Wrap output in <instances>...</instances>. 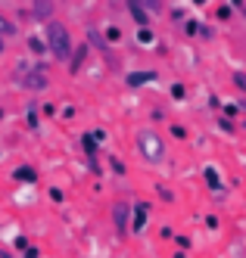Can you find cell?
<instances>
[{"instance_id": "8", "label": "cell", "mask_w": 246, "mask_h": 258, "mask_svg": "<svg viewBox=\"0 0 246 258\" xmlns=\"http://www.w3.org/2000/svg\"><path fill=\"white\" fill-rule=\"evenodd\" d=\"M128 13L134 16V22H137L140 28H150V16H146L143 4H137V0H128Z\"/></svg>"}, {"instance_id": "2", "label": "cell", "mask_w": 246, "mask_h": 258, "mask_svg": "<svg viewBox=\"0 0 246 258\" xmlns=\"http://www.w3.org/2000/svg\"><path fill=\"white\" fill-rule=\"evenodd\" d=\"M137 153L146 162H162L165 159V140L156 131H140L137 134Z\"/></svg>"}, {"instance_id": "14", "label": "cell", "mask_w": 246, "mask_h": 258, "mask_svg": "<svg viewBox=\"0 0 246 258\" xmlns=\"http://www.w3.org/2000/svg\"><path fill=\"white\" fill-rule=\"evenodd\" d=\"M28 47H31L34 53H44V50H50V47H47V44H44L41 38H28Z\"/></svg>"}, {"instance_id": "13", "label": "cell", "mask_w": 246, "mask_h": 258, "mask_svg": "<svg viewBox=\"0 0 246 258\" xmlns=\"http://www.w3.org/2000/svg\"><path fill=\"white\" fill-rule=\"evenodd\" d=\"M4 34H7V38H10V34H16V25H13L10 19H4V16H0V38H4Z\"/></svg>"}, {"instance_id": "21", "label": "cell", "mask_w": 246, "mask_h": 258, "mask_svg": "<svg viewBox=\"0 0 246 258\" xmlns=\"http://www.w3.org/2000/svg\"><path fill=\"white\" fill-rule=\"evenodd\" d=\"M112 171H116V174H125V162H119V159H112Z\"/></svg>"}, {"instance_id": "3", "label": "cell", "mask_w": 246, "mask_h": 258, "mask_svg": "<svg viewBox=\"0 0 246 258\" xmlns=\"http://www.w3.org/2000/svg\"><path fill=\"white\" fill-rule=\"evenodd\" d=\"M112 221H116V233L125 236L128 233V221H131V206L128 202H119V206L112 209Z\"/></svg>"}, {"instance_id": "9", "label": "cell", "mask_w": 246, "mask_h": 258, "mask_svg": "<svg viewBox=\"0 0 246 258\" xmlns=\"http://www.w3.org/2000/svg\"><path fill=\"white\" fill-rule=\"evenodd\" d=\"M31 16H34L37 22L50 19V16H53V4H47V0H37V4H31Z\"/></svg>"}, {"instance_id": "15", "label": "cell", "mask_w": 246, "mask_h": 258, "mask_svg": "<svg viewBox=\"0 0 246 258\" xmlns=\"http://www.w3.org/2000/svg\"><path fill=\"white\" fill-rule=\"evenodd\" d=\"M137 41H140V44H153L156 38H153V31H150V28H140V31H137Z\"/></svg>"}, {"instance_id": "19", "label": "cell", "mask_w": 246, "mask_h": 258, "mask_svg": "<svg viewBox=\"0 0 246 258\" xmlns=\"http://www.w3.org/2000/svg\"><path fill=\"white\" fill-rule=\"evenodd\" d=\"M234 84L243 90V94H246V75H243V72H237V75H234Z\"/></svg>"}, {"instance_id": "26", "label": "cell", "mask_w": 246, "mask_h": 258, "mask_svg": "<svg viewBox=\"0 0 246 258\" xmlns=\"http://www.w3.org/2000/svg\"><path fill=\"white\" fill-rule=\"evenodd\" d=\"M0 258H13V255H7V252H0Z\"/></svg>"}, {"instance_id": "16", "label": "cell", "mask_w": 246, "mask_h": 258, "mask_svg": "<svg viewBox=\"0 0 246 258\" xmlns=\"http://www.w3.org/2000/svg\"><path fill=\"white\" fill-rule=\"evenodd\" d=\"M106 41H109V44H116V41H122V31H119L116 25H112V28H106Z\"/></svg>"}, {"instance_id": "6", "label": "cell", "mask_w": 246, "mask_h": 258, "mask_svg": "<svg viewBox=\"0 0 246 258\" xmlns=\"http://www.w3.org/2000/svg\"><path fill=\"white\" fill-rule=\"evenodd\" d=\"M203 177H206V183H209V190H212L215 196L224 193V183H221V177H218V171L212 168V165H206V168H203Z\"/></svg>"}, {"instance_id": "5", "label": "cell", "mask_w": 246, "mask_h": 258, "mask_svg": "<svg viewBox=\"0 0 246 258\" xmlns=\"http://www.w3.org/2000/svg\"><path fill=\"white\" fill-rule=\"evenodd\" d=\"M146 215H150V209L143 206V202H137L134 212H131V230H134V233H140L146 227Z\"/></svg>"}, {"instance_id": "24", "label": "cell", "mask_w": 246, "mask_h": 258, "mask_svg": "<svg viewBox=\"0 0 246 258\" xmlns=\"http://www.w3.org/2000/svg\"><path fill=\"white\" fill-rule=\"evenodd\" d=\"M218 19H231V7H221L218 10Z\"/></svg>"}, {"instance_id": "7", "label": "cell", "mask_w": 246, "mask_h": 258, "mask_svg": "<svg viewBox=\"0 0 246 258\" xmlns=\"http://www.w3.org/2000/svg\"><path fill=\"white\" fill-rule=\"evenodd\" d=\"M150 81H156V72H128L125 75L128 87H140V84H150Z\"/></svg>"}, {"instance_id": "11", "label": "cell", "mask_w": 246, "mask_h": 258, "mask_svg": "<svg viewBox=\"0 0 246 258\" xmlns=\"http://www.w3.org/2000/svg\"><path fill=\"white\" fill-rule=\"evenodd\" d=\"M16 177H19V180H25V183H34V177H37V174H34V168L22 165V168H16Z\"/></svg>"}, {"instance_id": "4", "label": "cell", "mask_w": 246, "mask_h": 258, "mask_svg": "<svg viewBox=\"0 0 246 258\" xmlns=\"http://www.w3.org/2000/svg\"><path fill=\"white\" fill-rule=\"evenodd\" d=\"M22 84L28 90H44L47 87V75H44V66H31V72L22 78Z\"/></svg>"}, {"instance_id": "23", "label": "cell", "mask_w": 246, "mask_h": 258, "mask_svg": "<svg viewBox=\"0 0 246 258\" xmlns=\"http://www.w3.org/2000/svg\"><path fill=\"white\" fill-rule=\"evenodd\" d=\"M172 134H175V137H187V131H184L181 124H172Z\"/></svg>"}, {"instance_id": "27", "label": "cell", "mask_w": 246, "mask_h": 258, "mask_svg": "<svg viewBox=\"0 0 246 258\" xmlns=\"http://www.w3.org/2000/svg\"><path fill=\"white\" fill-rule=\"evenodd\" d=\"M0 53H4V38H0Z\"/></svg>"}, {"instance_id": "20", "label": "cell", "mask_w": 246, "mask_h": 258, "mask_svg": "<svg viewBox=\"0 0 246 258\" xmlns=\"http://www.w3.org/2000/svg\"><path fill=\"white\" fill-rule=\"evenodd\" d=\"M175 243L181 246V249H190L193 243H190V236H175Z\"/></svg>"}, {"instance_id": "25", "label": "cell", "mask_w": 246, "mask_h": 258, "mask_svg": "<svg viewBox=\"0 0 246 258\" xmlns=\"http://www.w3.org/2000/svg\"><path fill=\"white\" fill-rule=\"evenodd\" d=\"M50 199L53 202H63V190H50Z\"/></svg>"}, {"instance_id": "1", "label": "cell", "mask_w": 246, "mask_h": 258, "mask_svg": "<svg viewBox=\"0 0 246 258\" xmlns=\"http://www.w3.org/2000/svg\"><path fill=\"white\" fill-rule=\"evenodd\" d=\"M47 47L56 59L72 56V38H69V28L63 22H47Z\"/></svg>"}, {"instance_id": "17", "label": "cell", "mask_w": 246, "mask_h": 258, "mask_svg": "<svg viewBox=\"0 0 246 258\" xmlns=\"http://www.w3.org/2000/svg\"><path fill=\"white\" fill-rule=\"evenodd\" d=\"M184 31H187V34H200V31H203V25H200L196 19H190V22L184 25Z\"/></svg>"}, {"instance_id": "18", "label": "cell", "mask_w": 246, "mask_h": 258, "mask_svg": "<svg viewBox=\"0 0 246 258\" xmlns=\"http://www.w3.org/2000/svg\"><path fill=\"white\" fill-rule=\"evenodd\" d=\"M172 97H175V100H184V97H187V94H184V84H172Z\"/></svg>"}, {"instance_id": "22", "label": "cell", "mask_w": 246, "mask_h": 258, "mask_svg": "<svg viewBox=\"0 0 246 258\" xmlns=\"http://www.w3.org/2000/svg\"><path fill=\"white\" fill-rule=\"evenodd\" d=\"M90 41L97 44V47H106V44H103V38H100V31H93V28H90Z\"/></svg>"}, {"instance_id": "12", "label": "cell", "mask_w": 246, "mask_h": 258, "mask_svg": "<svg viewBox=\"0 0 246 258\" xmlns=\"http://www.w3.org/2000/svg\"><path fill=\"white\" fill-rule=\"evenodd\" d=\"M81 143H84V153L93 159V156H97V140H93V134H84L81 137Z\"/></svg>"}, {"instance_id": "10", "label": "cell", "mask_w": 246, "mask_h": 258, "mask_svg": "<svg viewBox=\"0 0 246 258\" xmlns=\"http://www.w3.org/2000/svg\"><path fill=\"white\" fill-rule=\"evenodd\" d=\"M84 56H87V44H78L75 53H72V59H69V72H78L81 62H84Z\"/></svg>"}]
</instances>
